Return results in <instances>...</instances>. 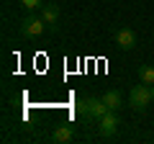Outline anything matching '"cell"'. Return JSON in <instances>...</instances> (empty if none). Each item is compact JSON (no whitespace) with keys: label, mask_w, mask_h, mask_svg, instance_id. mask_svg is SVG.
Masks as SVG:
<instances>
[{"label":"cell","mask_w":154,"mask_h":144,"mask_svg":"<svg viewBox=\"0 0 154 144\" xmlns=\"http://www.w3.org/2000/svg\"><path fill=\"white\" fill-rule=\"evenodd\" d=\"M113 41L118 44V49H123V52H131L134 46H136V31L134 28H116L113 31Z\"/></svg>","instance_id":"5"},{"label":"cell","mask_w":154,"mask_h":144,"mask_svg":"<svg viewBox=\"0 0 154 144\" xmlns=\"http://www.w3.org/2000/svg\"><path fill=\"white\" fill-rule=\"evenodd\" d=\"M118 129H121V116H118V111H108L105 116L98 118V131L103 134V136H116Z\"/></svg>","instance_id":"4"},{"label":"cell","mask_w":154,"mask_h":144,"mask_svg":"<svg viewBox=\"0 0 154 144\" xmlns=\"http://www.w3.org/2000/svg\"><path fill=\"white\" fill-rule=\"evenodd\" d=\"M152 98H154V85H152Z\"/></svg>","instance_id":"11"},{"label":"cell","mask_w":154,"mask_h":144,"mask_svg":"<svg viewBox=\"0 0 154 144\" xmlns=\"http://www.w3.org/2000/svg\"><path fill=\"white\" fill-rule=\"evenodd\" d=\"M75 126H57L54 129V134H51V142H57V144H69L72 139H75Z\"/></svg>","instance_id":"7"},{"label":"cell","mask_w":154,"mask_h":144,"mask_svg":"<svg viewBox=\"0 0 154 144\" xmlns=\"http://www.w3.org/2000/svg\"><path fill=\"white\" fill-rule=\"evenodd\" d=\"M18 28H21V36H26V39H36V36H41V33L46 31V23H44L41 16L28 13V16L18 23Z\"/></svg>","instance_id":"3"},{"label":"cell","mask_w":154,"mask_h":144,"mask_svg":"<svg viewBox=\"0 0 154 144\" xmlns=\"http://www.w3.org/2000/svg\"><path fill=\"white\" fill-rule=\"evenodd\" d=\"M18 3H21V8L28 11V13H36V11H41V8L46 5L44 0H18Z\"/></svg>","instance_id":"10"},{"label":"cell","mask_w":154,"mask_h":144,"mask_svg":"<svg viewBox=\"0 0 154 144\" xmlns=\"http://www.w3.org/2000/svg\"><path fill=\"white\" fill-rule=\"evenodd\" d=\"M77 111L82 113V118H88V121H98L100 116H105L108 113V105L103 103V98H88V100H77Z\"/></svg>","instance_id":"2"},{"label":"cell","mask_w":154,"mask_h":144,"mask_svg":"<svg viewBox=\"0 0 154 144\" xmlns=\"http://www.w3.org/2000/svg\"><path fill=\"white\" fill-rule=\"evenodd\" d=\"M103 103L108 105V111H118L123 105V95L118 93V90H105L103 93Z\"/></svg>","instance_id":"8"},{"label":"cell","mask_w":154,"mask_h":144,"mask_svg":"<svg viewBox=\"0 0 154 144\" xmlns=\"http://www.w3.org/2000/svg\"><path fill=\"white\" fill-rule=\"evenodd\" d=\"M152 85H146V83H141V85H134L131 88V95H128V105H131L134 111H139V113H144L149 108V103H152Z\"/></svg>","instance_id":"1"},{"label":"cell","mask_w":154,"mask_h":144,"mask_svg":"<svg viewBox=\"0 0 154 144\" xmlns=\"http://www.w3.org/2000/svg\"><path fill=\"white\" fill-rule=\"evenodd\" d=\"M41 18H44L46 28H51V31H57L59 28V18H62V11L57 3H46L44 8H41Z\"/></svg>","instance_id":"6"},{"label":"cell","mask_w":154,"mask_h":144,"mask_svg":"<svg viewBox=\"0 0 154 144\" xmlns=\"http://www.w3.org/2000/svg\"><path fill=\"white\" fill-rule=\"evenodd\" d=\"M139 80L146 85H154V67L152 64H141L139 67Z\"/></svg>","instance_id":"9"}]
</instances>
